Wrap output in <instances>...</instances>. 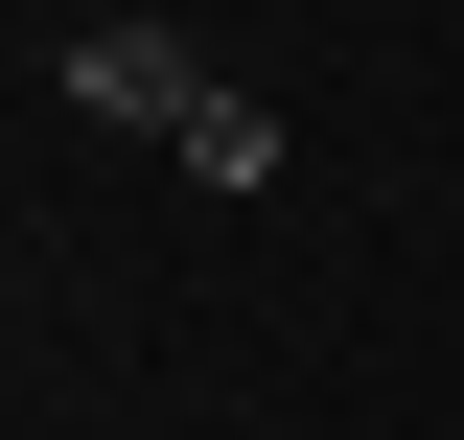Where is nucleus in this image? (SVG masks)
I'll return each mask as SVG.
<instances>
[{"label":"nucleus","mask_w":464,"mask_h":440,"mask_svg":"<svg viewBox=\"0 0 464 440\" xmlns=\"http://www.w3.org/2000/svg\"><path fill=\"white\" fill-rule=\"evenodd\" d=\"M47 93H70V116H116V139H163V163L209 139V47H186V24H93Z\"/></svg>","instance_id":"1"}]
</instances>
